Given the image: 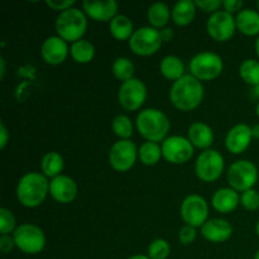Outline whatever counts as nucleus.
I'll use <instances>...</instances> for the list:
<instances>
[{
  "mask_svg": "<svg viewBox=\"0 0 259 259\" xmlns=\"http://www.w3.org/2000/svg\"><path fill=\"white\" fill-rule=\"evenodd\" d=\"M252 126L245 123H239L229 129L225 137V148L229 153L242 154L249 148L252 143Z\"/></svg>",
  "mask_w": 259,
  "mask_h": 259,
  "instance_id": "nucleus-15",
  "label": "nucleus"
},
{
  "mask_svg": "<svg viewBox=\"0 0 259 259\" xmlns=\"http://www.w3.org/2000/svg\"><path fill=\"white\" fill-rule=\"evenodd\" d=\"M128 259H151L148 255H144V254H134L132 257H129Z\"/></svg>",
  "mask_w": 259,
  "mask_h": 259,
  "instance_id": "nucleus-46",
  "label": "nucleus"
},
{
  "mask_svg": "<svg viewBox=\"0 0 259 259\" xmlns=\"http://www.w3.org/2000/svg\"><path fill=\"white\" fill-rule=\"evenodd\" d=\"M111 129L114 134L121 141H128L133 136L134 125L132 119L125 114H119L111 121Z\"/></svg>",
  "mask_w": 259,
  "mask_h": 259,
  "instance_id": "nucleus-32",
  "label": "nucleus"
},
{
  "mask_svg": "<svg viewBox=\"0 0 259 259\" xmlns=\"http://www.w3.org/2000/svg\"><path fill=\"white\" fill-rule=\"evenodd\" d=\"M70 55V47L65 39L58 35L46 38L40 47V56L47 65L58 66L66 61Z\"/></svg>",
  "mask_w": 259,
  "mask_h": 259,
  "instance_id": "nucleus-16",
  "label": "nucleus"
},
{
  "mask_svg": "<svg viewBox=\"0 0 259 259\" xmlns=\"http://www.w3.org/2000/svg\"><path fill=\"white\" fill-rule=\"evenodd\" d=\"M171 254V245L166 239H154L147 249V255L151 259H167Z\"/></svg>",
  "mask_w": 259,
  "mask_h": 259,
  "instance_id": "nucleus-33",
  "label": "nucleus"
},
{
  "mask_svg": "<svg viewBox=\"0 0 259 259\" xmlns=\"http://www.w3.org/2000/svg\"><path fill=\"white\" fill-rule=\"evenodd\" d=\"M108 159L109 164L114 171L128 172L138 159V148H137L136 143L132 142L131 139H128V141L119 139L111 146L108 154Z\"/></svg>",
  "mask_w": 259,
  "mask_h": 259,
  "instance_id": "nucleus-12",
  "label": "nucleus"
},
{
  "mask_svg": "<svg viewBox=\"0 0 259 259\" xmlns=\"http://www.w3.org/2000/svg\"><path fill=\"white\" fill-rule=\"evenodd\" d=\"M148 95L147 86L141 78L133 77L121 82L118 90L119 105L126 111H137L144 105Z\"/></svg>",
  "mask_w": 259,
  "mask_h": 259,
  "instance_id": "nucleus-10",
  "label": "nucleus"
},
{
  "mask_svg": "<svg viewBox=\"0 0 259 259\" xmlns=\"http://www.w3.org/2000/svg\"><path fill=\"white\" fill-rule=\"evenodd\" d=\"M253 259H259V249L257 250V252H255V254H254V257H253Z\"/></svg>",
  "mask_w": 259,
  "mask_h": 259,
  "instance_id": "nucleus-50",
  "label": "nucleus"
},
{
  "mask_svg": "<svg viewBox=\"0 0 259 259\" xmlns=\"http://www.w3.org/2000/svg\"><path fill=\"white\" fill-rule=\"evenodd\" d=\"M206 32L215 42H228L237 32L235 17L225 10L214 13L206 22Z\"/></svg>",
  "mask_w": 259,
  "mask_h": 259,
  "instance_id": "nucleus-14",
  "label": "nucleus"
},
{
  "mask_svg": "<svg viewBox=\"0 0 259 259\" xmlns=\"http://www.w3.org/2000/svg\"><path fill=\"white\" fill-rule=\"evenodd\" d=\"M204 96L202 82L192 75H185L175 81L169 89V101L177 110L181 111H191L199 108Z\"/></svg>",
  "mask_w": 259,
  "mask_h": 259,
  "instance_id": "nucleus-1",
  "label": "nucleus"
},
{
  "mask_svg": "<svg viewBox=\"0 0 259 259\" xmlns=\"http://www.w3.org/2000/svg\"><path fill=\"white\" fill-rule=\"evenodd\" d=\"M196 235H197L196 228L185 224L179 232V240L182 245H190L195 242Z\"/></svg>",
  "mask_w": 259,
  "mask_h": 259,
  "instance_id": "nucleus-37",
  "label": "nucleus"
},
{
  "mask_svg": "<svg viewBox=\"0 0 259 259\" xmlns=\"http://www.w3.org/2000/svg\"><path fill=\"white\" fill-rule=\"evenodd\" d=\"M197 7L192 0H180L172 8V20L179 27H186L194 22Z\"/></svg>",
  "mask_w": 259,
  "mask_h": 259,
  "instance_id": "nucleus-23",
  "label": "nucleus"
},
{
  "mask_svg": "<svg viewBox=\"0 0 259 259\" xmlns=\"http://www.w3.org/2000/svg\"><path fill=\"white\" fill-rule=\"evenodd\" d=\"M9 131H8L5 124L2 121V123H0V149H5L7 144L9 143Z\"/></svg>",
  "mask_w": 259,
  "mask_h": 259,
  "instance_id": "nucleus-41",
  "label": "nucleus"
},
{
  "mask_svg": "<svg viewBox=\"0 0 259 259\" xmlns=\"http://www.w3.org/2000/svg\"><path fill=\"white\" fill-rule=\"evenodd\" d=\"M258 167L248 159H239L229 167L227 180L229 187L237 192H244L247 190L254 189L258 182Z\"/></svg>",
  "mask_w": 259,
  "mask_h": 259,
  "instance_id": "nucleus-7",
  "label": "nucleus"
},
{
  "mask_svg": "<svg viewBox=\"0 0 259 259\" xmlns=\"http://www.w3.org/2000/svg\"><path fill=\"white\" fill-rule=\"evenodd\" d=\"M75 0H46V5L48 8L60 13L71 9V8L75 7Z\"/></svg>",
  "mask_w": 259,
  "mask_h": 259,
  "instance_id": "nucleus-38",
  "label": "nucleus"
},
{
  "mask_svg": "<svg viewBox=\"0 0 259 259\" xmlns=\"http://www.w3.org/2000/svg\"><path fill=\"white\" fill-rule=\"evenodd\" d=\"M252 96H253V98L257 99V100L259 101V85L254 86V88H252Z\"/></svg>",
  "mask_w": 259,
  "mask_h": 259,
  "instance_id": "nucleus-45",
  "label": "nucleus"
},
{
  "mask_svg": "<svg viewBox=\"0 0 259 259\" xmlns=\"http://www.w3.org/2000/svg\"><path fill=\"white\" fill-rule=\"evenodd\" d=\"M70 55L76 63L86 65V63H90L95 57V46L89 39L82 38L77 42L71 43Z\"/></svg>",
  "mask_w": 259,
  "mask_h": 259,
  "instance_id": "nucleus-28",
  "label": "nucleus"
},
{
  "mask_svg": "<svg viewBox=\"0 0 259 259\" xmlns=\"http://www.w3.org/2000/svg\"><path fill=\"white\" fill-rule=\"evenodd\" d=\"M224 157L217 149H206L199 154L195 162V172L200 181L215 182L224 172Z\"/></svg>",
  "mask_w": 259,
  "mask_h": 259,
  "instance_id": "nucleus-9",
  "label": "nucleus"
},
{
  "mask_svg": "<svg viewBox=\"0 0 259 259\" xmlns=\"http://www.w3.org/2000/svg\"><path fill=\"white\" fill-rule=\"evenodd\" d=\"M133 22L129 17L124 14H118L109 23V32L111 37L116 40H129L134 33Z\"/></svg>",
  "mask_w": 259,
  "mask_h": 259,
  "instance_id": "nucleus-26",
  "label": "nucleus"
},
{
  "mask_svg": "<svg viewBox=\"0 0 259 259\" xmlns=\"http://www.w3.org/2000/svg\"><path fill=\"white\" fill-rule=\"evenodd\" d=\"M201 235L207 242L215 243H225L232 238L233 227L228 220L219 219H209L201 228Z\"/></svg>",
  "mask_w": 259,
  "mask_h": 259,
  "instance_id": "nucleus-19",
  "label": "nucleus"
},
{
  "mask_svg": "<svg viewBox=\"0 0 259 259\" xmlns=\"http://www.w3.org/2000/svg\"><path fill=\"white\" fill-rule=\"evenodd\" d=\"M255 114H257V116H258V119H259V101H258V104H257V108H255Z\"/></svg>",
  "mask_w": 259,
  "mask_h": 259,
  "instance_id": "nucleus-49",
  "label": "nucleus"
},
{
  "mask_svg": "<svg viewBox=\"0 0 259 259\" xmlns=\"http://www.w3.org/2000/svg\"><path fill=\"white\" fill-rule=\"evenodd\" d=\"M77 184L70 176L60 175L50 180V195L58 204H71L77 197Z\"/></svg>",
  "mask_w": 259,
  "mask_h": 259,
  "instance_id": "nucleus-17",
  "label": "nucleus"
},
{
  "mask_svg": "<svg viewBox=\"0 0 259 259\" xmlns=\"http://www.w3.org/2000/svg\"><path fill=\"white\" fill-rule=\"evenodd\" d=\"M136 126L146 142L161 143L168 136L171 121L162 110L148 108L139 111L136 118Z\"/></svg>",
  "mask_w": 259,
  "mask_h": 259,
  "instance_id": "nucleus-3",
  "label": "nucleus"
},
{
  "mask_svg": "<svg viewBox=\"0 0 259 259\" xmlns=\"http://www.w3.org/2000/svg\"><path fill=\"white\" fill-rule=\"evenodd\" d=\"M257 10L259 12V2H257Z\"/></svg>",
  "mask_w": 259,
  "mask_h": 259,
  "instance_id": "nucleus-51",
  "label": "nucleus"
},
{
  "mask_svg": "<svg viewBox=\"0 0 259 259\" xmlns=\"http://www.w3.org/2000/svg\"><path fill=\"white\" fill-rule=\"evenodd\" d=\"M162 43H163V39H162L161 30L151 25L136 29L131 39L128 40L132 52L141 57H149L152 55H156L161 50Z\"/></svg>",
  "mask_w": 259,
  "mask_h": 259,
  "instance_id": "nucleus-6",
  "label": "nucleus"
},
{
  "mask_svg": "<svg viewBox=\"0 0 259 259\" xmlns=\"http://www.w3.org/2000/svg\"><path fill=\"white\" fill-rule=\"evenodd\" d=\"M255 233H257V235L259 238V220L257 222V224H255Z\"/></svg>",
  "mask_w": 259,
  "mask_h": 259,
  "instance_id": "nucleus-48",
  "label": "nucleus"
},
{
  "mask_svg": "<svg viewBox=\"0 0 259 259\" xmlns=\"http://www.w3.org/2000/svg\"><path fill=\"white\" fill-rule=\"evenodd\" d=\"M171 12L172 10L169 9L166 3H153L147 10V19H148L149 25L158 30L166 28L169 19L172 18Z\"/></svg>",
  "mask_w": 259,
  "mask_h": 259,
  "instance_id": "nucleus-24",
  "label": "nucleus"
},
{
  "mask_svg": "<svg viewBox=\"0 0 259 259\" xmlns=\"http://www.w3.org/2000/svg\"><path fill=\"white\" fill-rule=\"evenodd\" d=\"M55 28L58 37L65 39L67 43L77 42L82 39L88 29V17L83 10L73 7L58 14L56 18Z\"/></svg>",
  "mask_w": 259,
  "mask_h": 259,
  "instance_id": "nucleus-4",
  "label": "nucleus"
},
{
  "mask_svg": "<svg viewBox=\"0 0 259 259\" xmlns=\"http://www.w3.org/2000/svg\"><path fill=\"white\" fill-rule=\"evenodd\" d=\"M63 168H65V161L63 157L58 152L51 151L47 152L42 157L40 161V171L47 179H55V177L62 175Z\"/></svg>",
  "mask_w": 259,
  "mask_h": 259,
  "instance_id": "nucleus-27",
  "label": "nucleus"
},
{
  "mask_svg": "<svg viewBox=\"0 0 259 259\" xmlns=\"http://www.w3.org/2000/svg\"><path fill=\"white\" fill-rule=\"evenodd\" d=\"M15 195L22 206L27 209L38 207L50 195V179L42 172H28L18 181Z\"/></svg>",
  "mask_w": 259,
  "mask_h": 259,
  "instance_id": "nucleus-2",
  "label": "nucleus"
},
{
  "mask_svg": "<svg viewBox=\"0 0 259 259\" xmlns=\"http://www.w3.org/2000/svg\"><path fill=\"white\" fill-rule=\"evenodd\" d=\"M162 156L168 163L184 164L192 158L195 147L187 137L169 136L162 142Z\"/></svg>",
  "mask_w": 259,
  "mask_h": 259,
  "instance_id": "nucleus-13",
  "label": "nucleus"
},
{
  "mask_svg": "<svg viewBox=\"0 0 259 259\" xmlns=\"http://www.w3.org/2000/svg\"><path fill=\"white\" fill-rule=\"evenodd\" d=\"M138 158L144 166H156L162 156V147L159 143H154V142H144L141 147L138 148Z\"/></svg>",
  "mask_w": 259,
  "mask_h": 259,
  "instance_id": "nucleus-29",
  "label": "nucleus"
},
{
  "mask_svg": "<svg viewBox=\"0 0 259 259\" xmlns=\"http://www.w3.org/2000/svg\"><path fill=\"white\" fill-rule=\"evenodd\" d=\"M15 245L25 254H38L46 247V234L38 225L25 223L20 224L13 233Z\"/></svg>",
  "mask_w": 259,
  "mask_h": 259,
  "instance_id": "nucleus-8",
  "label": "nucleus"
},
{
  "mask_svg": "<svg viewBox=\"0 0 259 259\" xmlns=\"http://www.w3.org/2000/svg\"><path fill=\"white\" fill-rule=\"evenodd\" d=\"M161 34H162V39L163 42H169V40L174 39V30L171 28H163L161 29Z\"/></svg>",
  "mask_w": 259,
  "mask_h": 259,
  "instance_id": "nucleus-42",
  "label": "nucleus"
},
{
  "mask_svg": "<svg viewBox=\"0 0 259 259\" xmlns=\"http://www.w3.org/2000/svg\"><path fill=\"white\" fill-rule=\"evenodd\" d=\"M224 70V62L219 55L210 51H204L190 60V75L199 81H212L219 77Z\"/></svg>",
  "mask_w": 259,
  "mask_h": 259,
  "instance_id": "nucleus-5",
  "label": "nucleus"
},
{
  "mask_svg": "<svg viewBox=\"0 0 259 259\" xmlns=\"http://www.w3.org/2000/svg\"><path fill=\"white\" fill-rule=\"evenodd\" d=\"M14 248H17V245H15L13 234L0 235V250H2V253L7 254V253L12 252Z\"/></svg>",
  "mask_w": 259,
  "mask_h": 259,
  "instance_id": "nucleus-40",
  "label": "nucleus"
},
{
  "mask_svg": "<svg viewBox=\"0 0 259 259\" xmlns=\"http://www.w3.org/2000/svg\"><path fill=\"white\" fill-rule=\"evenodd\" d=\"M252 134H253V138L259 139V123L254 124V125L252 126Z\"/></svg>",
  "mask_w": 259,
  "mask_h": 259,
  "instance_id": "nucleus-44",
  "label": "nucleus"
},
{
  "mask_svg": "<svg viewBox=\"0 0 259 259\" xmlns=\"http://www.w3.org/2000/svg\"><path fill=\"white\" fill-rule=\"evenodd\" d=\"M254 50H255V55H257L258 61H259V37H257V39H255V43H254Z\"/></svg>",
  "mask_w": 259,
  "mask_h": 259,
  "instance_id": "nucleus-47",
  "label": "nucleus"
},
{
  "mask_svg": "<svg viewBox=\"0 0 259 259\" xmlns=\"http://www.w3.org/2000/svg\"><path fill=\"white\" fill-rule=\"evenodd\" d=\"M243 5H244V3L242 0H224L223 2V9L229 13V14L234 15L238 14L240 10H243Z\"/></svg>",
  "mask_w": 259,
  "mask_h": 259,
  "instance_id": "nucleus-39",
  "label": "nucleus"
},
{
  "mask_svg": "<svg viewBox=\"0 0 259 259\" xmlns=\"http://www.w3.org/2000/svg\"><path fill=\"white\" fill-rule=\"evenodd\" d=\"M118 8L119 5L115 0H106V2L86 0L82 3V10L86 17L101 23H110L118 15Z\"/></svg>",
  "mask_w": 259,
  "mask_h": 259,
  "instance_id": "nucleus-18",
  "label": "nucleus"
},
{
  "mask_svg": "<svg viewBox=\"0 0 259 259\" xmlns=\"http://www.w3.org/2000/svg\"><path fill=\"white\" fill-rule=\"evenodd\" d=\"M239 76L247 85H259V61L254 58H248L243 61L239 66Z\"/></svg>",
  "mask_w": 259,
  "mask_h": 259,
  "instance_id": "nucleus-31",
  "label": "nucleus"
},
{
  "mask_svg": "<svg viewBox=\"0 0 259 259\" xmlns=\"http://www.w3.org/2000/svg\"><path fill=\"white\" fill-rule=\"evenodd\" d=\"M17 228V219L12 210L0 207V235L13 234Z\"/></svg>",
  "mask_w": 259,
  "mask_h": 259,
  "instance_id": "nucleus-34",
  "label": "nucleus"
},
{
  "mask_svg": "<svg viewBox=\"0 0 259 259\" xmlns=\"http://www.w3.org/2000/svg\"><path fill=\"white\" fill-rule=\"evenodd\" d=\"M159 71L162 76L169 81H177L181 77H184L185 73V63L180 57L174 55L166 56L162 58L159 63Z\"/></svg>",
  "mask_w": 259,
  "mask_h": 259,
  "instance_id": "nucleus-25",
  "label": "nucleus"
},
{
  "mask_svg": "<svg viewBox=\"0 0 259 259\" xmlns=\"http://www.w3.org/2000/svg\"><path fill=\"white\" fill-rule=\"evenodd\" d=\"M5 75V60L4 57H0V77L4 78Z\"/></svg>",
  "mask_w": 259,
  "mask_h": 259,
  "instance_id": "nucleus-43",
  "label": "nucleus"
},
{
  "mask_svg": "<svg viewBox=\"0 0 259 259\" xmlns=\"http://www.w3.org/2000/svg\"><path fill=\"white\" fill-rule=\"evenodd\" d=\"M111 72H113L114 77L118 78L121 82H125L134 77L136 66L132 62L131 58L118 57L114 60L113 65H111Z\"/></svg>",
  "mask_w": 259,
  "mask_h": 259,
  "instance_id": "nucleus-30",
  "label": "nucleus"
},
{
  "mask_svg": "<svg viewBox=\"0 0 259 259\" xmlns=\"http://www.w3.org/2000/svg\"><path fill=\"white\" fill-rule=\"evenodd\" d=\"M195 4H196L197 9L202 10L210 15L219 12L220 8L223 7L222 0H195Z\"/></svg>",
  "mask_w": 259,
  "mask_h": 259,
  "instance_id": "nucleus-36",
  "label": "nucleus"
},
{
  "mask_svg": "<svg viewBox=\"0 0 259 259\" xmlns=\"http://www.w3.org/2000/svg\"><path fill=\"white\" fill-rule=\"evenodd\" d=\"M240 205L247 211H257L259 209V191L255 189L247 190L240 194Z\"/></svg>",
  "mask_w": 259,
  "mask_h": 259,
  "instance_id": "nucleus-35",
  "label": "nucleus"
},
{
  "mask_svg": "<svg viewBox=\"0 0 259 259\" xmlns=\"http://www.w3.org/2000/svg\"><path fill=\"white\" fill-rule=\"evenodd\" d=\"M211 205L215 211L220 214L233 212L240 205V195L232 187H222L211 196Z\"/></svg>",
  "mask_w": 259,
  "mask_h": 259,
  "instance_id": "nucleus-20",
  "label": "nucleus"
},
{
  "mask_svg": "<svg viewBox=\"0 0 259 259\" xmlns=\"http://www.w3.org/2000/svg\"><path fill=\"white\" fill-rule=\"evenodd\" d=\"M237 30L247 37H259V12L250 8L243 9L235 15Z\"/></svg>",
  "mask_w": 259,
  "mask_h": 259,
  "instance_id": "nucleus-22",
  "label": "nucleus"
},
{
  "mask_svg": "<svg viewBox=\"0 0 259 259\" xmlns=\"http://www.w3.org/2000/svg\"><path fill=\"white\" fill-rule=\"evenodd\" d=\"M180 214L186 225L194 228H202L209 220V204L202 196L197 194L189 195L181 202Z\"/></svg>",
  "mask_w": 259,
  "mask_h": 259,
  "instance_id": "nucleus-11",
  "label": "nucleus"
},
{
  "mask_svg": "<svg viewBox=\"0 0 259 259\" xmlns=\"http://www.w3.org/2000/svg\"><path fill=\"white\" fill-rule=\"evenodd\" d=\"M187 139L195 148L206 151L214 143V132L209 124L204 121H195L187 129Z\"/></svg>",
  "mask_w": 259,
  "mask_h": 259,
  "instance_id": "nucleus-21",
  "label": "nucleus"
}]
</instances>
